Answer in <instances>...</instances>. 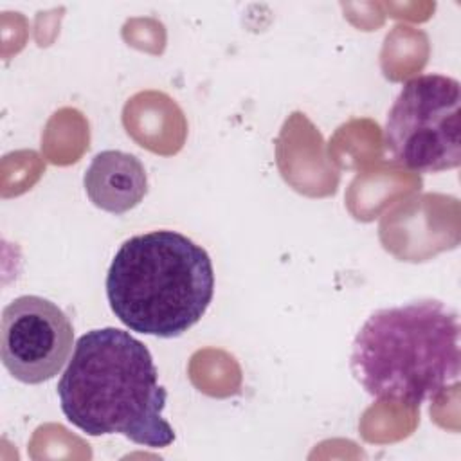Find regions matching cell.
<instances>
[{
    "label": "cell",
    "instance_id": "cell-2",
    "mask_svg": "<svg viewBox=\"0 0 461 461\" xmlns=\"http://www.w3.org/2000/svg\"><path fill=\"white\" fill-rule=\"evenodd\" d=\"M459 315L420 299L371 313L351 348V373L376 400L420 407L457 384L461 371Z\"/></svg>",
    "mask_w": 461,
    "mask_h": 461
},
{
    "label": "cell",
    "instance_id": "cell-1",
    "mask_svg": "<svg viewBox=\"0 0 461 461\" xmlns=\"http://www.w3.org/2000/svg\"><path fill=\"white\" fill-rule=\"evenodd\" d=\"M58 398L65 418L88 436L122 434L149 448L175 441L162 414L167 391L149 349L130 331L108 326L81 335Z\"/></svg>",
    "mask_w": 461,
    "mask_h": 461
},
{
    "label": "cell",
    "instance_id": "cell-4",
    "mask_svg": "<svg viewBox=\"0 0 461 461\" xmlns=\"http://www.w3.org/2000/svg\"><path fill=\"white\" fill-rule=\"evenodd\" d=\"M461 85L441 74L409 79L393 103L384 146L393 160L418 173H439L461 164Z\"/></svg>",
    "mask_w": 461,
    "mask_h": 461
},
{
    "label": "cell",
    "instance_id": "cell-3",
    "mask_svg": "<svg viewBox=\"0 0 461 461\" xmlns=\"http://www.w3.org/2000/svg\"><path fill=\"white\" fill-rule=\"evenodd\" d=\"M214 294L212 261L203 247L176 230L126 240L106 274V297L131 331L173 339L193 328Z\"/></svg>",
    "mask_w": 461,
    "mask_h": 461
},
{
    "label": "cell",
    "instance_id": "cell-6",
    "mask_svg": "<svg viewBox=\"0 0 461 461\" xmlns=\"http://www.w3.org/2000/svg\"><path fill=\"white\" fill-rule=\"evenodd\" d=\"M83 185L95 207L112 214H122L144 200L148 176L135 155L106 149L92 158L85 171Z\"/></svg>",
    "mask_w": 461,
    "mask_h": 461
},
{
    "label": "cell",
    "instance_id": "cell-5",
    "mask_svg": "<svg viewBox=\"0 0 461 461\" xmlns=\"http://www.w3.org/2000/svg\"><path fill=\"white\" fill-rule=\"evenodd\" d=\"M74 346V326L67 313L40 295H22L2 312L0 355L4 367L23 384L54 378Z\"/></svg>",
    "mask_w": 461,
    "mask_h": 461
}]
</instances>
